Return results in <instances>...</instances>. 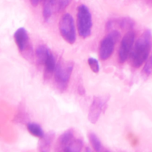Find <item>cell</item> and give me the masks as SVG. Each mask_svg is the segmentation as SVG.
Returning a JSON list of instances; mask_svg holds the SVG:
<instances>
[{
	"instance_id": "17",
	"label": "cell",
	"mask_w": 152,
	"mask_h": 152,
	"mask_svg": "<svg viewBox=\"0 0 152 152\" xmlns=\"http://www.w3.org/2000/svg\"><path fill=\"white\" fill-rule=\"evenodd\" d=\"M84 143L81 139H76L74 138L72 141L69 143V145L64 149L63 151H68V152H80L82 151Z\"/></svg>"
},
{
	"instance_id": "11",
	"label": "cell",
	"mask_w": 152,
	"mask_h": 152,
	"mask_svg": "<svg viewBox=\"0 0 152 152\" xmlns=\"http://www.w3.org/2000/svg\"><path fill=\"white\" fill-rule=\"evenodd\" d=\"M75 138L74 132L73 129H68L66 132L62 133L58 140L57 147L60 151H64L65 148L69 145L70 142Z\"/></svg>"
},
{
	"instance_id": "2",
	"label": "cell",
	"mask_w": 152,
	"mask_h": 152,
	"mask_svg": "<svg viewBox=\"0 0 152 152\" xmlns=\"http://www.w3.org/2000/svg\"><path fill=\"white\" fill-rule=\"evenodd\" d=\"M77 23L79 35L83 39L90 37L93 27L92 15L88 7L85 4L77 7Z\"/></svg>"
},
{
	"instance_id": "13",
	"label": "cell",
	"mask_w": 152,
	"mask_h": 152,
	"mask_svg": "<svg viewBox=\"0 0 152 152\" xmlns=\"http://www.w3.org/2000/svg\"><path fill=\"white\" fill-rule=\"evenodd\" d=\"M56 65H57V63H56V58L53 56L52 52L50 51L48 53L47 57H46L45 61L44 64H43V65L45 66V72L48 74L54 73Z\"/></svg>"
},
{
	"instance_id": "8",
	"label": "cell",
	"mask_w": 152,
	"mask_h": 152,
	"mask_svg": "<svg viewBox=\"0 0 152 152\" xmlns=\"http://www.w3.org/2000/svg\"><path fill=\"white\" fill-rule=\"evenodd\" d=\"M13 37H14L16 46L21 53L26 52V50L29 49V36H28V31L25 28L21 27V28H18L16 32L14 33Z\"/></svg>"
},
{
	"instance_id": "22",
	"label": "cell",
	"mask_w": 152,
	"mask_h": 152,
	"mask_svg": "<svg viewBox=\"0 0 152 152\" xmlns=\"http://www.w3.org/2000/svg\"><path fill=\"white\" fill-rule=\"evenodd\" d=\"M78 91L79 93L80 94L83 95L85 94V89H84V87H83V86H79V88H78Z\"/></svg>"
},
{
	"instance_id": "19",
	"label": "cell",
	"mask_w": 152,
	"mask_h": 152,
	"mask_svg": "<svg viewBox=\"0 0 152 152\" xmlns=\"http://www.w3.org/2000/svg\"><path fill=\"white\" fill-rule=\"evenodd\" d=\"M152 73V63L151 60H147L145 62V65H144V68L142 69V74H144L146 77H148Z\"/></svg>"
},
{
	"instance_id": "16",
	"label": "cell",
	"mask_w": 152,
	"mask_h": 152,
	"mask_svg": "<svg viewBox=\"0 0 152 152\" xmlns=\"http://www.w3.org/2000/svg\"><path fill=\"white\" fill-rule=\"evenodd\" d=\"M27 129L31 135L36 137L41 138L45 135L42 128L37 123H28L27 124Z\"/></svg>"
},
{
	"instance_id": "9",
	"label": "cell",
	"mask_w": 152,
	"mask_h": 152,
	"mask_svg": "<svg viewBox=\"0 0 152 152\" xmlns=\"http://www.w3.org/2000/svg\"><path fill=\"white\" fill-rule=\"evenodd\" d=\"M134 21L130 17H122L119 19H109L106 22L105 28L107 31H111L114 27H119L120 28L123 30H128L131 31L134 27Z\"/></svg>"
},
{
	"instance_id": "21",
	"label": "cell",
	"mask_w": 152,
	"mask_h": 152,
	"mask_svg": "<svg viewBox=\"0 0 152 152\" xmlns=\"http://www.w3.org/2000/svg\"><path fill=\"white\" fill-rule=\"evenodd\" d=\"M29 1L31 2V5L34 6V7H37L39 4V3L40 0H29Z\"/></svg>"
},
{
	"instance_id": "14",
	"label": "cell",
	"mask_w": 152,
	"mask_h": 152,
	"mask_svg": "<svg viewBox=\"0 0 152 152\" xmlns=\"http://www.w3.org/2000/svg\"><path fill=\"white\" fill-rule=\"evenodd\" d=\"M50 52V50L45 45H39L35 51L36 56L37 58L38 62L41 65H43L45 61L46 57L48 56V53Z\"/></svg>"
},
{
	"instance_id": "3",
	"label": "cell",
	"mask_w": 152,
	"mask_h": 152,
	"mask_svg": "<svg viewBox=\"0 0 152 152\" xmlns=\"http://www.w3.org/2000/svg\"><path fill=\"white\" fill-rule=\"evenodd\" d=\"M74 69V63L71 62H59L54 71V80L56 86L60 91L66 90L71 80Z\"/></svg>"
},
{
	"instance_id": "10",
	"label": "cell",
	"mask_w": 152,
	"mask_h": 152,
	"mask_svg": "<svg viewBox=\"0 0 152 152\" xmlns=\"http://www.w3.org/2000/svg\"><path fill=\"white\" fill-rule=\"evenodd\" d=\"M55 138V133L53 132H49L45 134L42 137L40 138L38 143V148L40 151L48 152L50 150Z\"/></svg>"
},
{
	"instance_id": "12",
	"label": "cell",
	"mask_w": 152,
	"mask_h": 152,
	"mask_svg": "<svg viewBox=\"0 0 152 152\" xmlns=\"http://www.w3.org/2000/svg\"><path fill=\"white\" fill-rule=\"evenodd\" d=\"M56 4L57 0H45L42 10V16L45 22H48L49 19L51 18Z\"/></svg>"
},
{
	"instance_id": "20",
	"label": "cell",
	"mask_w": 152,
	"mask_h": 152,
	"mask_svg": "<svg viewBox=\"0 0 152 152\" xmlns=\"http://www.w3.org/2000/svg\"><path fill=\"white\" fill-rule=\"evenodd\" d=\"M72 0H57V9L59 11H62L67 8Z\"/></svg>"
},
{
	"instance_id": "6",
	"label": "cell",
	"mask_w": 152,
	"mask_h": 152,
	"mask_svg": "<svg viewBox=\"0 0 152 152\" xmlns=\"http://www.w3.org/2000/svg\"><path fill=\"white\" fill-rule=\"evenodd\" d=\"M109 96H96L92 100L89 108L88 119L92 124H96L102 113L106 110Z\"/></svg>"
},
{
	"instance_id": "23",
	"label": "cell",
	"mask_w": 152,
	"mask_h": 152,
	"mask_svg": "<svg viewBox=\"0 0 152 152\" xmlns=\"http://www.w3.org/2000/svg\"><path fill=\"white\" fill-rule=\"evenodd\" d=\"M150 60H151V63H152V53H151V59H150Z\"/></svg>"
},
{
	"instance_id": "18",
	"label": "cell",
	"mask_w": 152,
	"mask_h": 152,
	"mask_svg": "<svg viewBox=\"0 0 152 152\" xmlns=\"http://www.w3.org/2000/svg\"><path fill=\"white\" fill-rule=\"evenodd\" d=\"M88 64L91 70L94 73L96 74V73L99 72V64L97 59L93 57H89L88 59Z\"/></svg>"
},
{
	"instance_id": "7",
	"label": "cell",
	"mask_w": 152,
	"mask_h": 152,
	"mask_svg": "<svg viewBox=\"0 0 152 152\" xmlns=\"http://www.w3.org/2000/svg\"><path fill=\"white\" fill-rule=\"evenodd\" d=\"M134 41L135 33L132 30L128 31L122 39L118 53V60L121 64L124 63L130 56Z\"/></svg>"
},
{
	"instance_id": "24",
	"label": "cell",
	"mask_w": 152,
	"mask_h": 152,
	"mask_svg": "<svg viewBox=\"0 0 152 152\" xmlns=\"http://www.w3.org/2000/svg\"><path fill=\"white\" fill-rule=\"evenodd\" d=\"M43 1H45V0H43Z\"/></svg>"
},
{
	"instance_id": "5",
	"label": "cell",
	"mask_w": 152,
	"mask_h": 152,
	"mask_svg": "<svg viewBox=\"0 0 152 152\" xmlns=\"http://www.w3.org/2000/svg\"><path fill=\"white\" fill-rule=\"evenodd\" d=\"M120 39V33L117 30H111L108 35L101 41L99 48L100 59L105 61L109 59L113 54L115 45Z\"/></svg>"
},
{
	"instance_id": "15",
	"label": "cell",
	"mask_w": 152,
	"mask_h": 152,
	"mask_svg": "<svg viewBox=\"0 0 152 152\" xmlns=\"http://www.w3.org/2000/svg\"><path fill=\"white\" fill-rule=\"evenodd\" d=\"M88 139H89V141H90L91 145L92 148H94V151L97 152H100L103 151L104 150L103 145H102V142H101L99 137H98L96 134L93 133V132L89 133Z\"/></svg>"
},
{
	"instance_id": "4",
	"label": "cell",
	"mask_w": 152,
	"mask_h": 152,
	"mask_svg": "<svg viewBox=\"0 0 152 152\" xmlns=\"http://www.w3.org/2000/svg\"><path fill=\"white\" fill-rule=\"evenodd\" d=\"M59 30L61 36L68 44L73 45L77 39V31L73 16L70 13H65L61 17L59 23Z\"/></svg>"
},
{
	"instance_id": "1",
	"label": "cell",
	"mask_w": 152,
	"mask_h": 152,
	"mask_svg": "<svg viewBox=\"0 0 152 152\" xmlns=\"http://www.w3.org/2000/svg\"><path fill=\"white\" fill-rule=\"evenodd\" d=\"M151 31L147 29L137 40L130 54L131 62L134 68H140L148 60L151 48Z\"/></svg>"
}]
</instances>
